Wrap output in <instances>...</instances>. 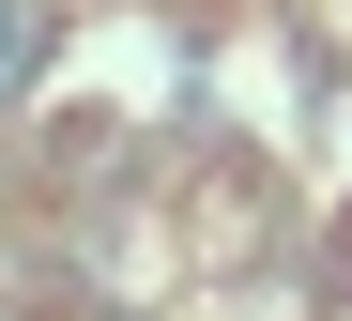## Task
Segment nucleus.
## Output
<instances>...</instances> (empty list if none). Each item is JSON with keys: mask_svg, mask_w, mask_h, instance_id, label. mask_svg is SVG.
<instances>
[{"mask_svg": "<svg viewBox=\"0 0 352 321\" xmlns=\"http://www.w3.org/2000/svg\"><path fill=\"white\" fill-rule=\"evenodd\" d=\"M46 77V0H0V92Z\"/></svg>", "mask_w": 352, "mask_h": 321, "instance_id": "1", "label": "nucleus"}]
</instances>
